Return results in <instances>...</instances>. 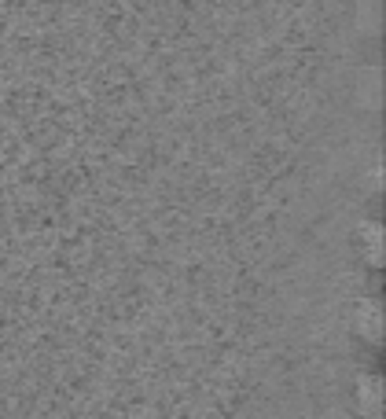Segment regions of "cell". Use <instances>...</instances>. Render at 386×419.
I'll return each instance as SVG.
<instances>
[{"label": "cell", "instance_id": "cell-2", "mask_svg": "<svg viewBox=\"0 0 386 419\" xmlns=\"http://www.w3.org/2000/svg\"><path fill=\"white\" fill-rule=\"evenodd\" d=\"M364 243H368V257H372V261H379V257H383V228L375 221L364 224Z\"/></svg>", "mask_w": 386, "mask_h": 419}, {"label": "cell", "instance_id": "cell-1", "mask_svg": "<svg viewBox=\"0 0 386 419\" xmlns=\"http://www.w3.org/2000/svg\"><path fill=\"white\" fill-rule=\"evenodd\" d=\"M379 324H383V313H379V305L375 302H361V331L364 335H379Z\"/></svg>", "mask_w": 386, "mask_h": 419}, {"label": "cell", "instance_id": "cell-3", "mask_svg": "<svg viewBox=\"0 0 386 419\" xmlns=\"http://www.w3.org/2000/svg\"><path fill=\"white\" fill-rule=\"evenodd\" d=\"M361 401L375 416V408H379V379H361Z\"/></svg>", "mask_w": 386, "mask_h": 419}]
</instances>
